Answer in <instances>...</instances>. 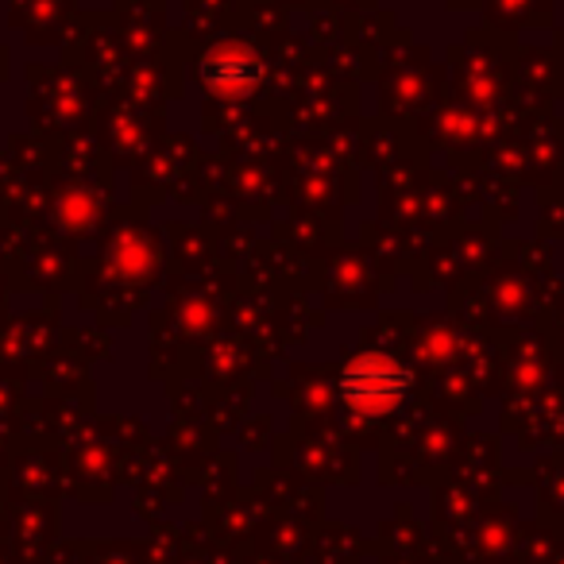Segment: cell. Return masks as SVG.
Instances as JSON below:
<instances>
[{
  "mask_svg": "<svg viewBox=\"0 0 564 564\" xmlns=\"http://www.w3.org/2000/svg\"><path fill=\"white\" fill-rule=\"evenodd\" d=\"M410 387V371L402 368L391 356L368 352L360 360H352L340 376V394H345L348 406L364 410V414H379V410H391L402 402Z\"/></svg>",
  "mask_w": 564,
  "mask_h": 564,
  "instance_id": "obj_1",
  "label": "cell"
},
{
  "mask_svg": "<svg viewBox=\"0 0 564 564\" xmlns=\"http://www.w3.org/2000/svg\"><path fill=\"white\" fill-rule=\"evenodd\" d=\"M256 74L259 70L251 63V55H243V51H220V55H213L205 78H209V86L217 94H248L256 86Z\"/></svg>",
  "mask_w": 564,
  "mask_h": 564,
  "instance_id": "obj_2",
  "label": "cell"
}]
</instances>
